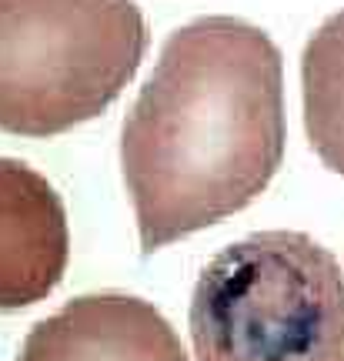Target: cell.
<instances>
[{
  "mask_svg": "<svg viewBox=\"0 0 344 361\" xmlns=\"http://www.w3.org/2000/svg\"><path fill=\"white\" fill-rule=\"evenodd\" d=\"M284 61L241 17H197L161 47L121 130L140 247L238 214L284 161Z\"/></svg>",
  "mask_w": 344,
  "mask_h": 361,
  "instance_id": "obj_1",
  "label": "cell"
},
{
  "mask_svg": "<svg viewBox=\"0 0 344 361\" xmlns=\"http://www.w3.org/2000/svg\"><path fill=\"white\" fill-rule=\"evenodd\" d=\"M197 361H344V271L305 231L224 247L191 298Z\"/></svg>",
  "mask_w": 344,
  "mask_h": 361,
  "instance_id": "obj_2",
  "label": "cell"
},
{
  "mask_svg": "<svg viewBox=\"0 0 344 361\" xmlns=\"http://www.w3.org/2000/svg\"><path fill=\"white\" fill-rule=\"evenodd\" d=\"M67 258L61 194L30 164L0 157V311L44 301L64 278Z\"/></svg>",
  "mask_w": 344,
  "mask_h": 361,
  "instance_id": "obj_5",
  "label": "cell"
},
{
  "mask_svg": "<svg viewBox=\"0 0 344 361\" xmlns=\"http://www.w3.org/2000/svg\"><path fill=\"white\" fill-rule=\"evenodd\" d=\"M17 361H188V355L151 301L101 291L34 324Z\"/></svg>",
  "mask_w": 344,
  "mask_h": 361,
  "instance_id": "obj_4",
  "label": "cell"
},
{
  "mask_svg": "<svg viewBox=\"0 0 344 361\" xmlns=\"http://www.w3.org/2000/svg\"><path fill=\"white\" fill-rule=\"evenodd\" d=\"M144 54L134 0H0V130L54 137L101 117Z\"/></svg>",
  "mask_w": 344,
  "mask_h": 361,
  "instance_id": "obj_3",
  "label": "cell"
},
{
  "mask_svg": "<svg viewBox=\"0 0 344 361\" xmlns=\"http://www.w3.org/2000/svg\"><path fill=\"white\" fill-rule=\"evenodd\" d=\"M305 130L324 168L344 174V11L311 34L301 54Z\"/></svg>",
  "mask_w": 344,
  "mask_h": 361,
  "instance_id": "obj_6",
  "label": "cell"
}]
</instances>
